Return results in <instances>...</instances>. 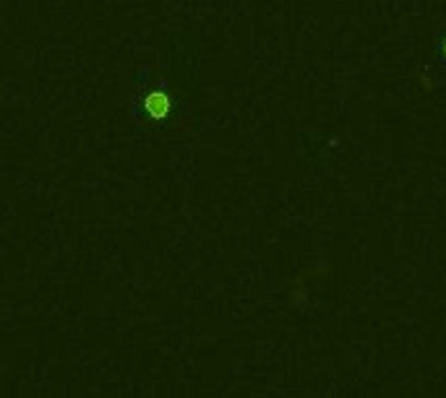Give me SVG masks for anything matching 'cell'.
<instances>
[]
</instances>
